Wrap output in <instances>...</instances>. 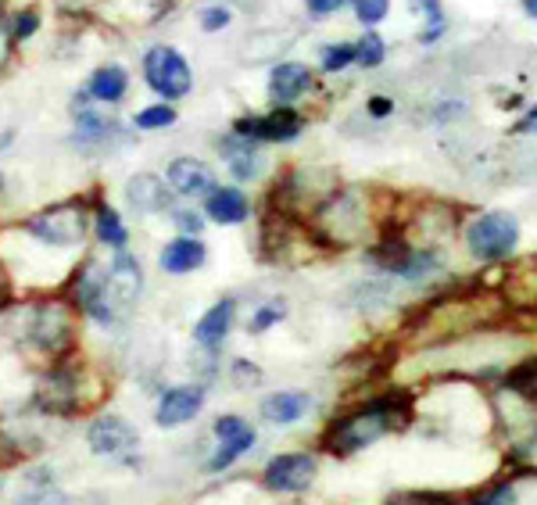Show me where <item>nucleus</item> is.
<instances>
[{"instance_id": "obj_40", "label": "nucleus", "mask_w": 537, "mask_h": 505, "mask_svg": "<svg viewBox=\"0 0 537 505\" xmlns=\"http://www.w3.org/2000/svg\"><path fill=\"white\" fill-rule=\"evenodd\" d=\"M11 40H15V33H11V29L4 26V18H0V69H4V61H8V54H11Z\"/></svg>"}, {"instance_id": "obj_33", "label": "nucleus", "mask_w": 537, "mask_h": 505, "mask_svg": "<svg viewBox=\"0 0 537 505\" xmlns=\"http://www.w3.org/2000/svg\"><path fill=\"white\" fill-rule=\"evenodd\" d=\"M230 377H233V384H237V387H255L258 380H262V369H258L255 362H248V359H237L230 366Z\"/></svg>"}, {"instance_id": "obj_27", "label": "nucleus", "mask_w": 537, "mask_h": 505, "mask_svg": "<svg viewBox=\"0 0 537 505\" xmlns=\"http://www.w3.org/2000/svg\"><path fill=\"white\" fill-rule=\"evenodd\" d=\"M351 11L366 29L380 26L387 15H391V0H351Z\"/></svg>"}, {"instance_id": "obj_19", "label": "nucleus", "mask_w": 537, "mask_h": 505, "mask_svg": "<svg viewBox=\"0 0 537 505\" xmlns=\"http://www.w3.org/2000/svg\"><path fill=\"white\" fill-rule=\"evenodd\" d=\"M126 90H129V76L122 65H101L90 76V83H86V94L101 104H119L126 97Z\"/></svg>"}, {"instance_id": "obj_28", "label": "nucleus", "mask_w": 537, "mask_h": 505, "mask_svg": "<svg viewBox=\"0 0 537 505\" xmlns=\"http://www.w3.org/2000/svg\"><path fill=\"white\" fill-rule=\"evenodd\" d=\"M230 22H233V11L226 4H205V8L197 11V26L205 29V33H222Z\"/></svg>"}, {"instance_id": "obj_7", "label": "nucleus", "mask_w": 537, "mask_h": 505, "mask_svg": "<svg viewBox=\"0 0 537 505\" xmlns=\"http://www.w3.org/2000/svg\"><path fill=\"white\" fill-rule=\"evenodd\" d=\"M316 480V459L305 452H290L280 455L273 463L265 466L262 484L269 491H283V495H294V491H305L308 484Z\"/></svg>"}, {"instance_id": "obj_18", "label": "nucleus", "mask_w": 537, "mask_h": 505, "mask_svg": "<svg viewBox=\"0 0 537 505\" xmlns=\"http://www.w3.org/2000/svg\"><path fill=\"white\" fill-rule=\"evenodd\" d=\"M258 412H262V420H269V423H298L312 412V398L301 391H280V394L262 398Z\"/></svg>"}, {"instance_id": "obj_24", "label": "nucleus", "mask_w": 537, "mask_h": 505, "mask_svg": "<svg viewBox=\"0 0 537 505\" xmlns=\"http://www.w3.org/2000/svg\"><path fill=\"white\" fill-rule=\"evenodd\" d=\"M509 391L520 394L523 402H534L537 405V359L523 362L509 373Z\"/></svg>"}, {"instance_id": "obj_12", "label": "nucleus", "mask_w": 537, "mask_h": 505, "mask_svg": "<svg viewBox=\"0 0 537 505\" xmlns=\"http://www.w3.org/2000/svg\"><path fill=\"white\" fill-rule=\"evenodd\" d=\"M86 441H90L94 455H122L137 445V430L129 427L126 420H119V416H101V420L90 423Z\"/></svg>"}, {"instance_id": "obj_13", "label": "nucleus", "mask_w": 537, "mask_h": 505, "mask_svg": "<svg viewBox=\"0 0 537 505\" xmlns=\"http://www.w3.org/2000/svg\"><path fill=\"white\" fill-rule=\"evenodd\" d=\"M205 405V391L201 387H169L162 394V402L154 409V423L158 427H179V423H190Z\"/></svg>"}, {"instance_id": "obj_31", "label": "nucleus", "mask_w": 537, "mask_h": 505, "mask_svg": "<svg viewBox=\"0 0 537 505\" xmlns=\"http://www.w3.org/2000/svg\"><path fill=\"white\" fill-rule=\"evenodd\" d=\"M18 505H69V498L61 495L58 488H51V484H43V488H33L29 495L18 498Z\"/></svg>"}, {"instance_id": "obj_20", "label": "nucleus", "mask_w": 537, "mask_h": 505, "mask_svg": "<svg viewBox=\"0 0 537 505\" xmlns=\"http://www.w3.org/2000/svg\"><path fill=\"white\" fill-rule=\"evenodd\" d=\"M412 11L419 15L416 40L423 43V47L444 40V33H448V11H444L441 0H412Z\"/></svg>"}, {"instance_id": "obj_37", "label": "nucleus", "mask_w": 537, "mask_h": 505, "mask_svg": "<svg viewBox=\"0 0 537 505\" xmlns=\"http://www.w3.org/2000/svg\"><path fill=\"white\" fill-rule=\"evenodd\" d=\"M516 502V491L509 488V484H498V488H491L487 495H480L473 505H512Z\"/></svg>"}, {"instance_id": "obj_5", "label": "nucleus", "mask_w": 537, "mask_h": 505, "mask_svg": "<svg viewBox=\"0 0 537 505\" xmlns=\"http://www.w3.org/2000/svg\"><path fill=\"white\" fill-rule=\"evenodd\" d=\"M144 79L165 101H179V97H187L194 90V72H190L187 58L169 43H154L151 51L144 54Z\"/></svg>"}, {"instance_id": "obj_25", "label": "nucleus", "mask_w": 537, "mask_h": 505, "mask_svg": "<svg viewBox=\"0 0 537 505\" xmlns=\"http://www.w3.org/2000/svg\"><path fill=\"white\" fill-rule=\"evenodd\" d=\"M255 445V430H248V434L233 437V441H222L219 452L212 455V463H208V470H226L230 463H237L240 455L248 452V448Z\"/></svg>"}, {"instance_id": "obj_32", "label": "nucleus", "mask_w": 537, "mask_h": 505, "mask_svg": "<svg viewBox=\"0 0 537 505\" xmlns=\"http://www.w3.org/2000/svg\"><path fill=\"white\" fill-rule=\"evenodd\" d=\"M172 219H176V230L183 233V237H197V233L205 230V215L194 212V208H179Z\"/></svg>"}, {"instance_id": "obj_16", "label": "nucleus", "mask_w": 537, "mask_h": 505, "mask_svg": "<svg viewBox=\"0 0 537 505\" xmlns=\"http://www.w3.org/2000/svg\"><path fill=\"white\" fill-rule=\"evenodd\" d=\"M205 258H208V251L197 237H176L162 248V269L172 276H183L205 266Z\"/></svg>"}, {"instance_id": "obj_10", "label": "nucleus", "mask_w": 537, "mask_h": 505, "mask_svg": "<svg viewBox=\"0 0 537 505\" xmlns=\"http://www.w3.org/2000/svg\"><path fill=\"white\" fill-rule=\"evenodd\" d=\"M165 180L183 197H208L215 190V172L201 158H190V155L172 158L169 169H165Z\"/></svg>"}, {"instance_id": "obj_15", "label": "nucleus", "mask_w": 537, "mask_h": 505, "mask_svg": "<svg viewBox=\"0 0 537 505\" xmlns=\"http://www.w3.org/2000/svg\"><path fill=\"white\" fill-rule=\"evenodd\" d=\"M205 215L219 226H240V223H248L251 201H248V194L237 187H215L205 201Z\"/></svg>"}, {"instance_id": "obj_29", "label": "nucleus", "mask_w": 537, "mask_h": 505, "mask_svg": "<svg viewBox=\"0 0 537 505\" xmlns=\"http://www.w3.org/2000/svg\"><path fill=\"white\" fill-rule=\"evenodd\" d=\"M283 305L280 301H273V305H262V309L255 312V316H251V323H248V330L251 334H265V330H269V326H276L283 319Z\"/></svg>"}, {"instance_id": "obj_2", "label": "nucleus", "mask_w": 537, "mask_h": 505, "mask_svg": "<svg viewBox=\"0 0 537 505\" xmlns=\"http://www.w3.org/2000/svg\"><path fill=\"white\" fill-rule=\"evenodd\" d=\"M520 244V219L509 212H484L466 226V248L477 262H509Z\"/></svg>"}, {"instance_id": "obj_9", "label": "nucleus", "mask_w": 537, "mask_h": 505, "mask_svg": "<svg viewBox=\"0 0 537 505\" xmlns=\"http://www.w3.org/2000/svg\"><path fill=\"white\" fill-rule=\"evenodd\" d=\"M69 337H72V316L65 305H40V309H33V316H29V341L36 348L58 351L69 344Z\"/></svg>"}, {"instance_id": "obj_21", "label": "nucleus", "mask_w": 537, "mask_h": 505, "mask_svg": "<svg viewBox=\"0 0 537 505\" xmlns=\"http://www.w3.org/2000/svg\"><path fill=\"white\" fill-rule=\"evenodd\" d=\"M94 230H97V237H101V244H108V248H126L129 233H126V226H122L119 212H115L108 201H104V205H97Z\"/></svg>"}, {"instance_id": "obj_8", "label": "nucleus", "mask_w": 537, "mask_h": 505, "mask_svg": "<svg viewBox=\"0 0 537 505\" xmlns=\"http://www.w3.org/2000/svg\"><path fill=\"white\" fill-rule=\"evenodd\" d=\"M312 90H316V72L301 65V61H280L269 72V97H273L276 108H290V104H298Z\"/></svg>"}, {"instance_id": "obj_3", "label": "nucleus", "mask_w": 537, "mask_h": 505, "mask_svg": "<svg viewBox=\"0 0 537 505\" xmlns=\"http://www.w3.org/2000/svg\"><path fill=\"white\" fill-rule=\"evenodd\" d=\"M140 287H144V269L133 255L119 251L111 258V266L104 269L101 280V316L97 323H115L122 312L140 298Z\"/></svg>"}, {"instance_id": "obj_14", "label": "nucleus", "mask_w": 537, "mask_h": 505, "mask_svg": "<svg viewBox=\"0 0 537 505\" xmlns=\"http://www.w3.org/2000/svg\"><path fill=\"white\" fill-rule=\"evenodd\" d=\"M219 155L226 162V169L233 172V180L248 183L262 176V144H255V140L233 133V137H226L219 144Z\"/></svg>"}, {"instance_id": "obj_43", "label": "nucleus", "mask_w": 537, "mask_h": 505, "mask_svg": "<svg viewBox=\"0 0 537 505\" xmlns=\"http://www.w3.org/2000/svg\"><path fill=\"white\" fill-rule=\"evenodd\" d=\"M520 8H523V15L537 22V0H520Z\"/></svg>"}, {"instance_id": "obj_39", "label": "nucleus", "mask_w": 537, "mask_h": 505, "mask_svg": "<svg viewBox=\"0 0 537 505\" xmlns=\"http://www.w3.org/2000/svg\"><path fill=\"white\" fill-rule=\"evenodd\" d=\"M344 4H351V0H305V11L316 18H326V15H337Z\"/></svg>"}, {"instance_id": "obj_44", "label": "nucleus", "mask_w": 537, "mask_h": 505, "mask_svg": "<svg viewBox=\"0 0 537 505\" xmlns=\"http://www.w3.org/2000/svg\"><path fill=\"white\" fill-rule=\"evenodd\" d=\"M144 4H162V0H144Z\"/></svg>"}, {"instance_id": "obj_30", "label": "nucleus", "mask_w": 537, "mask_h": 505, "mask_svg": "<svg viewBox=\"0 0 537 505\" xmlns=\"http://www.w3.org/2000/svg\"><path fill=\"white\" fill-rule=\"evenodd\" d=\"M384 505H444V495H434V491H394Z\"/></svg>"}, {"instance_id": "obj_42", "label": "nucleus", "mask_w": 537, "mask_h": 505, "mask_svg": "<svg viewBox=\"0 0 537 505\" xmlns=\"http://www.w3.org/2000/svg\"><path fill=\"white\" fill-rule=\"evenodd\" d=\"M58 4H61L65 11H86L90 4H94V0H58Z\"/></svg>"}, {"instance_id": "obj_36", "label": "nucleus", "mask_w": 537, "mask_h": 505, "mask_svg": "<svg viewBox=\"0 0 537 505\" xmlns=\"http://www.w3.org/2000/svg\"><path fill=\"white\" fill-rule=\"evenodd\" d=\"M36 29H40V15H36V11H22V15L15 18V29H11V33H15V40H29Z\"/></svg>"}, {"instance_id": "obj_41", "label": "nucleus", "mask_w": 537, "mask_h": 505, "mask_svg": "<svg viewBox=\"0 0 537 505\" xmlns=\"http://www.w3.org/2000/svg\"><path fill=\"white\" fill-rule=\"evenodd\" d=\"M516 133H537V104H534V108H530L527 115H523V119H520Z\"/></svg>"}, {"instance_id": "obj_22", "label": "nucleus", "mask_w": 537, "mask_h": 505, "mask_svg": "<svg viewBox=\"0 0 537 505\" xmlns=\"http://www.w3.org/2000/svg\"><path fill=\"white\" fill-rule=\"evenodd\" d=\"M384 61H387V40L376 33V29H366L355 43V65L358 69L373 72V69H380Z\"/></svg>"}, {"instance_id": "obj_34", "label": "nucleus", "mask_w": 537, "mask_h": 505, "mask_svg": "<svg viewBox=\"0 0 537 505\" xmlns=\"http://www.w3.org/2000/svg\"><path fill=\"white\" fill-rule=\"evenodd\" d=\"M248 423L240 420V416H222V420H215V437L219 441H233V437H240V434H248Z\"/></svg>"}, {"instance_id": "obj_11", "label": "nucleus", "mask_w": 537, "mask_h": 505, "mask_svg": "<svg viewBox=\"0 0 537 505\" xmlns=\"http://www.w3.org/2000/svg\"><path fill=\"white\" fill-rule=\"evenodd\" d=\"M126 201L137 215L165 212L172 205V187H165V180L154 172H137L133 180H126Z\"/></svg>"}, {"instance_id": "obj_4", "label": "nucleus", "mask_w": 537, "mask_h": 505, "mask_svg": "<svg viewBox=\"0 0 537 505\" xmlns=\"http://www.w3.org/2000/svg\"><path fill=\"white\" fill-rule=\"evenodd\" d=\"M26 233L51 248H76L86 237V205L83 201H61L26 219Z\"/></svg>"}, {"instance_id": "obj_35", "label": "nucleus", "mask_w": 537, "mask_h": 505, "mask_svg": "<svg viewBox=\"0 0 537 505\" xmlns=\"http://www.w3.org/2000/svg\"><path fill=\"white\" fill-rule=\"evenodd\" d=\"M366 115L369 119H391L394 115V101L391 97H384V94H373V97H366Z\"/></svg>"}, {"instance_id": "obj_23", "label": "nucleus", "mask_w": 537, "mask_h": 505, "mask_svg": "<svg viewBox=\"0 0 537 505\" xmlns=\"http://www.w3.org/2000/svg\"><path fill=\"white\" fill-rule=\"evenodd\" d=\"M355 65V43H323L319 47V69L323 72H348Z\"/></svg>"}, {"instance_id": "obj_26", "label": "nucleus", "mask_w": 537, "mask_h": 505, "mask_svg": "<svg viewBox=\"0 0 537 505\" xmlns=\"http://www.w3.org/2000/svg\"><path fill=\"white\" fill-rule=\"evenodd\" d=\"M133 126L137 129H169L176 126V108L172 104H151V108H144V112L133 115Z\"/></svg>"}, {"instance_id": "obj_17", "label": "nucleus", "mask_w": 537, "mask_h": 505, "mask_svg": "<svg viewBox=\"0 0 537 505\" xmlns=\"http://www.w3.org/2000/svg\"><path fill=\"white\" fill-rule=\"evenodd\" d=\"M233 312H237V305H233V298L215 301L212 309H208L205 316L197 319V326H194V341L201 344V348H219V344L226 341V334H230V326H233Z\"/></svg>"}, {"instance_id": "obj_1", "label": "nucleus", "mask_w": 537, "mask_h": 505, "mask_svg": "<svg viewBox=\"0 0 537 505\" xmlns=\"http://www.w3.org/2000/svg\"><path fill=\"white\" fill-rule=\"evenodd\" d=\"M409 423V402L405 398H376V402L362 405L351 416L337 420L326 434V448L333 455H355L362 448H369L373 441H380L391 430Z\"/></svg>"}, {"instance_id": "obj_6", "label": "nucleus", "mask_w": 537, "mask_h": 505, "mask_svg": "<svg viewBox=\"0 0 537 505\" xmlns=\"http://www.w3.org/2000/svg\"><path fill=\"white\" fill-rule=\"evenodd\" d=\"M305 115L294 108H276L269 115H244L233 122V133L255 140V144H294L305 133Z\"/></svg>"}, {"instance_id": "obj_38", "label": "nucleus", "mask_w": 537, "mask_h": 505, "mask_svg": "<svg viewBox=\"0 0 537 505\" xmlns=\"http://www.w3.org/2000/svg\"><path fill=\"white\" fill-rule=\"evenodd\" d=\"M516 466H520L523 473H537V430H534V437H530L527 445L516 452Z\"/></svg>"}]
</instances>
